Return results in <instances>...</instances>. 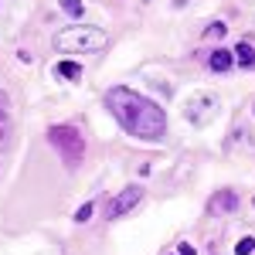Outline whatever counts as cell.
<instances>
[{"label":"cell","instance_id":"cell-13","mask_svg":"<svg viewBox=\"0 0 255 255\" xmlns=\"http://www.w3.org/2000/svg\"><path fill=\"white\" fill-rule=\"evenodd\" d=\"M225 31H228V27H225V24H221V20H215V24H211V27H208V38H221V34H225Z\"/></svg>","mask_w":255,"mask_h":255},{"label":"cell","instance_id":"cell-11","mask_svg":"<svg viewBox=\"0 0 255 255\" xmlns=\"http://www.w3.org/2000/svg\"><path fill=\"white\" fill-rule=\"evenodd\" d=\"M92 211H96V204H82L79 211H75V221H79V225H82V221H89V218H92Z\"/></svg>","mask_w":255,"mask_h":255},{"label":"cell","instance_id":"cell-16","mask_svg":"<svg viewBox=\"0 0 255 255\" xmlns=\"http://www.w3.org/2000/svg\"><path fill=\"white\" fill-rule=\"evenodd\" d=\"M252 204H255V201H252Z\"/></svg>","mask_w":255,"mask_h":255},{"label":"cell","instance_id":"cell-10","mask_svg":"<svg viewBox=\"0 0 255 255\" xmlns=\"http://www.w3.org/2000/svg\"><path fill=\"white\" fill-rule=\"evenodd\" d=\"M235 252L238 255H252L255 252V238H242V242L235 245Z\"/></svg>","mask_w":255,"mask_h":255},{"label":"cell","instance_id":"cell-15","mask_svg":"<svg viewBox=\"0 0 255 255\" xmlns=\"http://www.w3.org/2000/svg\"><path fill=\"white\" fill-rule=\"evenodd\" d=\"M252 109H255V106H252Z\"/></svg>","mask_w":255,"mask_h":255},{"label":"cell","instance_id":"cell-4","mask_svg":"<svg viewBox=\"0 0 255 255\" xmlns=\"http://www.w3.org/2000/svg\"><path fill=\"white\" fill-rule=\"evenodd\" d=\"M139 201H143V191H139L136 184H133V187H126V191H119V194L113 197L109 204H106V218H109V221H116V218L129 215V211L136 208Z\"/></svg>","mask_w":255,"mask_h":255},{"label":"cell","instance_id":"cell-14","mask_svg":"<svg viewBox=\"0 0 255 255\" xmlns=\"http://www.w3.org/2000/svg\"><path fill=\"white\" fill-rule=\"evenodd\" d=\"M180 255H194V245H180Z\"/></svg>","mask_w":255,"mask_h":255},{"label":"cell","instance_id":"cell-8","mask_svg":"<svg viewBox=\"0 0 255 255\" xmlns=\"http://www.w3.org/2000/svg\"><path fill=\"white\" fill-rule=\"evenodd\" d=\"M208 65H211V72H228V68L235 65V51H228V48H218V51H211Z\"/></svg>","mask_w":255,"mask_h":255},{"label":"cell","instance_id":"cell-12","mask_svg":"<svg viewBox=\"0 0 255 255\" xmlns=\"http://www.w3.org/2000/svg\"><path fill=\"white\" fill-rule=\"evenodd\" d=\"M61 7H65L72 17H79V14H82V3H79V0H61Z\"/></svg>","mask_w":255,"mask_h":255},{"label":"cell","instance_id":"cell-2","mask_svg":"<svg viewBox=\"0 0 255 255\" xmlns=\"http://www.w3.org/2000/svg\"><path fill=\"white\" fill-rule=\"evenodd\" d=\"M109 44V34L102 27H89V24H75L55 34V48L65 55H89V51H102Z\"/></svg>","mask_w":255,"mask_h":255},{"label":"cell","instance_id":"cell-3","mask_svg":"<svg viewBox=\"0 0 255 255\" xmlns=\"http://www.w3.org/2000/svg\"><path fill=\"white\" fill-rule=\"evenodd\" d=\"M48 139H51V146L61 153V160L68 167H79L82 163V157H85V139H82V133L75 126H51Z\"/></svg>","mask_w":255,"mask_h":255},{"label":"cell","instance_id":"cell-6","mask_svg":"<svg viewBox=\"0 0 255 255\" xmlns=\"http://www.w3.org/2000/svg\"><path fill=\"white\" fill-rule=\"evenodd\" d=\"M10 146V96L0 92V150Z\"/></svg>","mask_w":255,"mask_h":255},{"label":"cell","instance_id":"cell-5","mask_svg":"<svg viewBox=\"0 0 255 255\" xmlns=\"http://www.w3.org/2000/svg\"><path fill=\"white\" fill-rule=\"evenodd\" d=\"M238 208V194L235 191H215L211 201H208V211L211 215H232Z\"/></svg>","mask_w":255,"mask_h":255},{"label":"cell","instance_id":"cell-7","mask_svg":"<svg viewBox=\"0 0 255 255\" xmlns=\"http://www.w3.org/2000/svg\"><path fill=\"white\" fill-rule=\"evenodd\" d=\"M235 61L242 68H255V38H242L235 44Z\"/></svg>","mask_w":255,"mask_h":255},{"label":"cell","instance_id":"cell-1","mask_svg":"<svg viewBox=\"0 0 255 255\" xmlns=\"http://www.w3.org/2000/svg\"><path fill=\"white\" fill-rule=\"evenodd\" d=\"M106 109L119 119V126H123L129 136H136V139L157 143V139L167 133V116H163V109H160L153 99L139 96V92L126 89V85H116V89L106 92Z\"/></svg>","mask_w":255,"mask_h":255},{"label":"cell","instance_id":"cell-9","mask_svg":"<svg viewBox=\"0 0 255 255\" xmlns=\"http://www.w3.org/2000/svg\"><path fill=\"white\" fill-rule=\"evenodd\" d=\"M58 75L61 79H82V65H75V61H61Z\"/></svg>","mask_w":255,"mask_h":255}]
</instances>
